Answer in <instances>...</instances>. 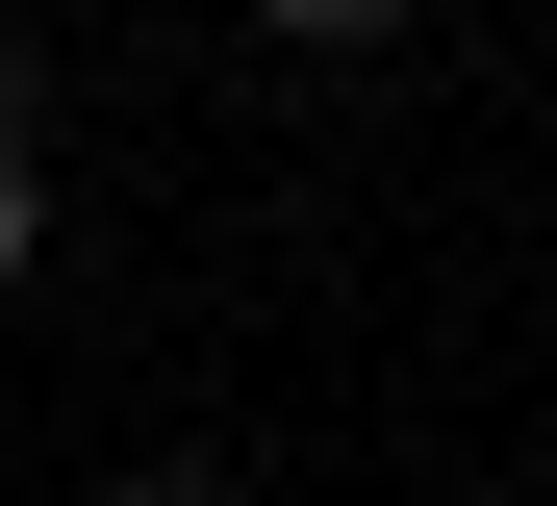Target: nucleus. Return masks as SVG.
I'll use <instances>...</instances> for the list:
<instances>
[{
	"label": "nucleus",
	"instance_id": "3",
	"mask_svg": "<svg viewBox=\"0 0 557 506\" xmlns=\"http://www.w3.org/2000/svg\"><path fill=\"white\" fill-rule=\"evenodd\" d=\"M102 506H228V456H127V481H102Z\"/></svg>",
	"mask_w": 557,
	"mask_h": 506
},
{
	"label": "nucleus",
	"instance_id": "1",
	"mask_svg": "<svg viewBox=\"0 0 557 506\" xmlns=\"http://www.w3.org/2000/svg\"><path fill=\"white\" fill-rule=\"evenodd\" d=\"M278 51H406V0H253Z\"/></svg>",
	"mask_w": 557,
	"mask_h": 506
},
{
	"label": "nucleus",
	"instance_id": "2",
	"mask_svg": "<svg viewBox=\"0 0 557 506\" xmlns=\"http://www.w3.org/2000/svg\"><path fill=\"white\" fill-rule=\"evenodd\" d=\"M26 254H51V177H26V127H0V304H26Z\"/></svg>",
	"mask_w": 557,
	"mask_h": 506
}]
</instances>
